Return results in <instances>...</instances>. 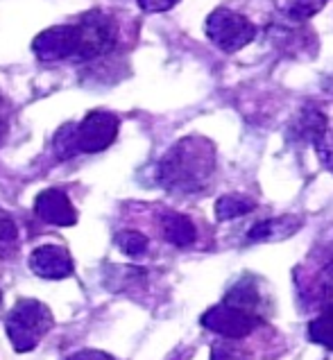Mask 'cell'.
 I'll return each instance as SVG.
<instances>
[{"mask_svg": "<svg viewBox=\"0 0 333 360\" xmlns=\"http://www.w3.org/2000/svg\"><path fill=\"white\" fill-rule=\"evenodd\" d=\"M329 131L327 116L322 114V109L306 105L297 111L288 127V139L295 143H304V146H318V141Z\"/></svg>", "mask_w": 333, "mask_h": 360, "instance_id": "cell-12", "label": "cell"}, {"mask_svg": "<svg viewBox=\"0 0 333 360\" xmlns=\"http://www.w3.org/2000/svg\"><path fill=\"white\" fill-rule=\"evenodd\" d=\"M32 50L41 61H66L75 59L77 50V30L75 23L68 25H55L44 30L34 37Z\"/></svg>", "mask_w": 333, "mask_h": 360, "instance_id": "cell-9", "label": "cell"}, {"mask_svg": "<svg viewBox=\"0 0 333 360\" xmlns=\"http://www.w3.org/2000/svg\"><path fill=\"white\" fill-rule=\"evenodd\" d=\"M299 300L308 308L333 304V252L322 247L295 270Z\"/></svg>", "mask_w": 333, "mask_h": 360, "instance_id": "cell-3", "label": "cell"}, {"mask_svg": "<svg viewBox=\"0 0 333 360\" xmlns=\"http://www.w3.org/2000/svg\"><path fill=\"white\" fill-rule=\"evenodd\" d=\"M77 125H73V122H66V125H61L55 134V141H53V146H55V154H57V159L61 161H66V159H73L77 152Z\"/></svg>", "mask_w": 333, "mask_h": 360, "instance_id": "cell-19", "label": "cell"}, {"mask_svg": "<svg viewBox=\"0 0 333 360\" xmlns=\"http://www.w3.org/2000/svg\"><path fill=\"white\" fill-rule=\"evenodd\" d=\"M137 3L143 12L159 14V12H168V9H172L180 0H137Z\"/></svg>", "mask_w": 333, "mask_h": 360, "instance_id": "cell-24", "label": "cell"}, {"mask_svg": "<svg viewBox=\"0 0 333 360\" xmlns=\"http://www.w3.org/2000/svg\"><path fill=\"white\" fill-rule=\"evenodd\" d=\"M5 131H7V118H5V114H3V107H0V141H3Z\"/></svg>", "mask_w": 333, "mask_h": 360, "instance_id": "cell-26", "label": "cell"}, {"mask_svg": "<svg viewBox=\"0 0 333 360\" xmlns=\"http://www.w3.org/2000/svg\"><path fill=\"white\" fill-rule=\"evenodd\" d=\"M30 270H32L37 276H41V279L59 281L75 272V263H73L66 247L41 245L30 254Z\"/></svg>", "mask_w": 333, "mask_h": 360, "instance_id": "cell-10", "label": "cell"}, {"mask_svg": "<svg viewBox=\"0 0 333 360\" xmlns=\"http://www.w3.org/2000/svg\"><path fill=\"white\" fill-rule=\"evenodd\" d=\"M308 338L333 352V304L325 306V311L308 324Z\"/></svg>", "mask_w": 333, "mask_h": 360, "instance_id": "cell-18", "label": "cell"}, {"mask_svg": "<svg viewBox=\"0 0 333 360\" xmlns=\"http://www.w3.org/2000/svg\"><path fill=\"white\" fill-rule=\"evenodd\" d=\"M206 37L222 53H238L256 39V25L229 7H218L206 16Z\"/></svg>", "mask_w": 333, "mask_h": 360, "instance_id": "cell-4", "label": "cell"}, {"mask_svg": "<svg viewBox=\"0 0 333 360\" xmlns=\"http://www.w3.org/2000/svg\"><path fill=\"white\" fill-rule=\"evenodd\" d=\"M18 240V227L5 209H0V254L12 250Z\"/></svg>", "mask_w": 333, "mask_h": 360, "instance_id": "cell-22", "label": "cell"}, {"mask_svg": "<svg viewBox=\"0 0 333 360\" xmlns=\"http://www.w3.org/2000/svg\"><path fill=\"white\" fill-rule=\"evenodd\" d=\"M200 322L204 328H209L211 333L222 335L225 340H241V338L252 335L256 328L261 326L263 317L222 302L209 308V311L202 315Z\"/></svg>", "mask_w": 333, "mask_h": 360, "instance_id": "cell-7", "label": "cell"}, {"mask_svg": "<svg viewBox=\"0 0 333 360\" xmlns=\"http://www.w3.org/2000/svg\"><path fill=\"white\" fill-rule=\"evenodd\" d=\"M227 304L243 308V311H249L261 317V308H263V295H261V288H258L256 281L252 279H243V281H236L232 290L227 292L225 297Z\"/></svg>", "mask_w": 333, "mask_h": 360, "instance_id": "cell-15", "label": "cell"}, {"mask_svg": "<svg viewBox=\"0 0 333 360\" xmlns=\"http://www.w3.org/2000/svg\"><path fill=\"white\" fill-rule=\"evenodd\" d=\"M34 213L48 224L57 227H73L77 222V213L73 209L68 195L59 188H46L37 195L34 200Z\"/></svg>", "mask_w": 333, "mask_h": 360, "instance_id": "cell-11", "label": "cell"}, {"mask_svg": "<svg viewBox=\"0 0 333 360\" xmlns=\"http://www.w3.org/2000/svg\"><path fill=\"white\" fill-rule=\"evenodd\" d=\"M161 233L175 247H191L197 238L195 224L182 213H165L161 218Z\"/></svg>", "mask_w": 333, "mask_h": 360, "instance_id": "cell-14", "label": "cell"}, {"mask_svg": "<svg viewBox=\"0 0 333 360\" xmlns=\"http://www.w3.org/2000/svg\"><path fill=\"white\" fill-rule=\"evenodd\" d=\"M77 30V50L73 61H91L109 55L116 48L118 27L102 12H87L75 20Z\"/></svg>", "mask_w": 333, "mask_h": 360, "instance_id": "cell-5", "label": "cell"}, {"mask_svg": "<svg viewBox=\"0 0 333 360\" xmlns=\"http://www.w3.org/2000/svg\"><path fill=\"white\" fill-rule=\"evenodd\" d=\"M268 39L279 55L288 59H313L318 53V37L306 25V20H295L288 16H281L279 20H272L268 27Z\"/></svg>", "mask_w": 333, "mask_h": 360, "instance_id": "cell-6", "label": "cell"}, {"mask_svg": "<svg viewBox=\"0 0 333 360\" xmlns=\"http://www.w3.org/2000/svg\"><path fill=\"white\" fill-rule=\"evenodd\" d=\"M53 324H55L53 313H50V308L44 302L20 300L7 315L5 331L16 352L25 354L32 352L44 340L46 333L53 328Z\"/></svg>", "mask_w": 333, "mask_h": 360, "instance_id": "cell-2", "label": "cell"}, {"mask_svg": "<svg viewBox=\"0 0 333 360\" xmlns=\"http://www.w3.org/2000/svg\"><path fill=\"white\" fill-rule=\"evenodd\" d=\"M254 209H256V202L243 193L222 195V198L215 202V218L220 222L236 220V218H241V215L252 213Z\"/></svg>", "mask_w": 333, "mask_h": 360, "instance_id": "cell-16", "label": "cell"}, {"mask_svg": "<svg viewBox=\"0 0 333 360\" xmlns=\"http://www.w3.org/2000/svg\"><path fill=\"white\" fill-rule=\"evenodd\" d=\"M329 0H277V7L281 16L295 18V20H308L320 14Z\"/></svg>", "mask_w": 333, "mask_h": 360, "instance_id": "cell-17", "label": "cell"}, {"mask_svg": "<svg viewBox=\"0 0 333 360\" xmlns=\"http://www.w3.org/2000/svg\"><path fill=\"white\" fill-rule=\"evenodd\" d=\"M120 120L111 111H91L77 125V152L96 154L107 150L118 136Z\"/></svg>", "mask_w": 333, "mask_h": 360, "instance_id": "cell-8", "label": "cell"}, {"mask_svg": "<svg viewBox=\"0 0 333 360\" xmlns=\"http://www.w3.org/2000/svg\"><path fill=\"white\" fill-rule=\"evenodd\" d=\"M315 150H318L320 161L325 163V168L333 172V131H327L325 136L318 141Z\"/></svg>", "mask_w": 333, "mask_h": 360, "instance_id": "cell-23", "label": "cell"}, {"mask_svg": "<svg viewBox=\"0 0 333 360\" xmlns=\"http://www.w3.org/2000/svg\"><path fill=\"white\" fill-rule=\"evenodd\" d=\"M215 170V146L204 136H186L163 154L157 181L177 195L200 193Z\"/></svg>", "mask_w": 333, "mask_h": 360, "instance_id": "cell-1", "label": "cell"}, {"mask_svg": "<svg viewBox=\"0 0 333 360\" xmlns=\"http://www.w3.org/2000/svg\"><path fill=\"white\" fill-rule=\"evenodd\" d=\"M116 245H118V250L127 256H143L145 252H148L150 240H148V236H143L141 231L127 229V231H120L116 236Z\"/></svg>", "mask_w": 333, "mask_h": 360, "instance_id": "cell-20", "label": "cell"}, {"mask_svg": "<svg viewBox=\"0 0 333 360\" xmlns=\"http://www.w3.org/2000/svg\"><path fill=\"white\" fill-rule=\"evenodd\" d=\"M211 360H254V356L236 340H225L222 338L211 347Z\"/></svg>", "mask_w": 333, "mask_h": 360, "instance_id": "cell-21", "label": "cell"}, {"mask_svg": "<svg viewBox=\"0 0 333 360\" xmlns=\"http://www.w3.org/2000/svg\"><path fill=\"white\" fill-rule=\"evenodd\" d=\"M301 224H304V220H301L299 215L286 213V215H279V218L256 222L254 227L247 231V240L249 243H277L297 233L301 229Z\"/></svg>", "mask_w": 333, "mask_h": 360, "instance_id": "cell-13", "label": "cell"}, {"mask_svg": "<svg viewBox=\"0 0 333 360\" xmlns=\"http://www.w3.org/2000/svg\"><path fill=\"white\" fill-rule=\"evenodd\" d=\"M66 360H116V358L107 352H98V349H84V352L70 354Z\"/></svg>", "mask_w": 333, "mask_h": 360, "instance_id": "cell-25", "label": "cell"}]
</instances>
